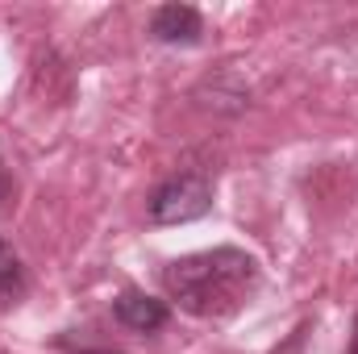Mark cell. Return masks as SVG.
<instances>
[{"label":"cell","mask_w":358,"mask_h":354,"mask_svg":"<svg viewBox=\"0 0 358 354\" xmlns=\"http://www.w3.org/2000/svg\"><path fill=\"white\" fill-rule=\"evenodd\" d=\"M163 288L183 313L204 321H225L255 296L259 263L238 246L183 255L163 271Z\"/></svg>","instance_id":"6da1fadb"},{"label":"cell","mask_w":358,"mask_h":354,"mask_svg":"<svg viewBox=\"0 0 358 354\" xmlns=\"http://www.w3.org/2000/svg\"><path fill=\"white\" fill-rule=\"evenodd\" d=\"M213 208V183L204 176H176L150 196V221L155 225H183Z\"/></svg>","instance_id":"7a4b0ae2"},{"label":"cell","mask_w":358,"mask_h":354,"mask_svg":"<svg viewBox=\"0 0 358 354\" xmlns=\"http://www.w3.org/2000/svg\"><path fill=\"white\" fill-rule=\"evenodd\" d=\"M150 34L159 42H167V46H192V42H200L204 21H200V13L192 4H163L150 17Z\"/></svg>","instance_id":"3957f363"},{"label":"cell","mask_w":358,"mask_h":354,"mask_svg":"<svg viewBox=\"0 0 358 354\" xmlns=\"http://www.w3.org/2000/svg\"><path fill=\"white\" fill-rule=\"evenodd\" d=\"M167 304L163 300H155V296H146V292H121L117 296V321L121 325H129V330H138V334H155V330H163L167 325Z\"/></svg>","instance_id":"277c9868"},{"label":"cell","mask_w":358,"mask_h":354,"mask_svg":"<svg viewBox=\"0 0 358 354\" xmlns=\"http://www.w3.org/2000/svg\"><path fill=\"white\" fill-rule=\"evenodd\" d=\"M25 288V271H21V259L17 250L0 238V300H13L17 292Z\"/></svg>","instance_id":"5b68a950"},{"label":"cell","mask_w":358,"mask_h":354,"mask_svg":"<svg viewBox=\"0 0 358 354\" xmlns=\"http://www.w3.org/2000/svg\"><path fill=\"white\" fill-rule=\"evenodd\" d=\"M350 354H358V321H355V338H350Z\"/></svg>","instance_id":"8992f818"},{"label":"cell","mask_w":358,"mask_h":354,"mask_svg":"<svg viewBox=\"0 0 358 354\" xmlns=\"http://www.w3.org/2000/svg\"><path fill=\"white\" fill-rule=\"evenodd\" d=\"M80 354H117V351H80Z\"/></svg>","instance_id":"52a82bcc"}]
</instances>
